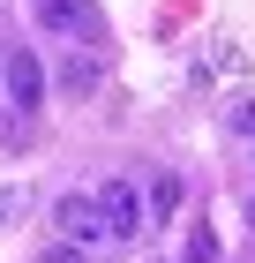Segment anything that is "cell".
<instances>
[{
    "label": "cell",
    "instance_id": "obj_4",
    "mask_svg": "<svg viewBox=\"0 0 255 263\" xmlns=\"http://www.w3.org/2000/svg\"><path fill=\"white\" fill-rule=\"evenodd\" d=\"M38 8V30H53V38H83V0H30Z\"/></svg>",
    "mask_w": 255,
    "mask_h": 263
},
{
    "label": "cell",
    "instance_id": "obj_3",
    "mask_svg": "<svg viewBox=\"0 0 255 263\" xmlns=\"http://www.w3.org/2000/svg\"><path fill=\"white\" fill-rule=\"evenodd\" d=\"M0 76H8V90H15V105H38V98H45V68H38V53H30V45H15Z\"/></svg>",
    "mask_w": 255,
    "mask_h": 263
},
{
    "label": "cell",
    "instance_id": "obj_1",
    "mask_svg": "<svg viewBox=\"0 0 255 263\" xmlns=\"http://www.w3.org/2000/svg\"><path fill=\"white\" fill-rule=\"evenodd\" d=\"M53 226L68 233V248H98V241H113V226H105V203H98V196H83V188L53 203Z\"/></svg>",
    "mask_w": 255,
    "mask_h": 263
},
{
    "label": "cell",
    "instance_id": "obj_7",
    "mask_svg": "<svg viewBox=\"0 0 255 263\" xmlns=\"http://www.w3.org/2000/svg\"><path fill=\"white\" fill-rule=\"evenodd\" d=\"M23 211H30V188H0V226L23 218Z\"/></svg>",
    "mask_w": 255,
    "mask_h": 263
},
{
    "label": "cell",
    "instance_id": "obj_5",
    "mask_svg": "<svg viewBox=\"0 0 255 263\" xmlns=\"http://www.w3.org/2000/svg\"><path fill=\"white\" fill-rule=\"evenodd\" d=\"M173 211H180V181L158 173V181H150V226H173Z\"/></svg>",
    "mask_w": 255,
    "mask_h": 263
},
{
    "label": "cell",
    "instance_id": "obj_8",
    "mask_svg": "<svg viewBox=\"0 0 255 263\" xmlns=\"http://www.w3.org/2000/svg\"><path fill=\"white\" fill-rule=\"evenodd\" d=\"M38 263H90V256H83V248H45Z\"/></svg>",
    "mask_w": 255,
    "mask_h": 263
},
{
    "label": "cell",
    "instance_id": "obj_2",
    "mask_svg": "<svg viewBox=\"0 0 255 263\" xmlns=\"http://www.w3.org/2000/svg\"><path fill=\"white\" fill-rule=\"evenodd\" d=\"M98 203H105V226H113V241H128V233H150V203H143L128 181H105V188H98Z\"/></svg>",
    "mask_w": 255,
    "mask_h": 263
},
{
    "label": "cell",
    "instance_id": "obj_9",
    "mask_svg": "<svg viewBox=\"0 0 255 263\" xmlns=\"http://www.w3.org/2000/svg\"><path fill=\"white\" fill-rule=\"evenodd\" d=\"M0 83H8V76H0Z\"/></svg>",
    "mask_w": 255,
    "mask_h": 263
},
{
    "label": "cell",
    "instance_id": "obj_6",
    "mask_svg": "<svg viewBox=\"0 0 255 263\" xmlns=\"http://www.w3.org/2000/svg\"><path fill=\"white\" fill-rule=\"evenodd\" d=\"M60 83H68V90H90V83H98V61H90V53H68V61H60Z\"/></svg>",
    "mask_w": 255,
    "mask_h": 263
}]
</instances>
